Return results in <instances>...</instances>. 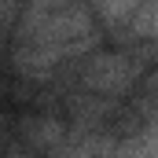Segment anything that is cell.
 Listing matches in <instances>:
<instances>
[{"instance_id":"5","label":"cell","mask_w":158,"mask_h":158,"mask_svg":"<svg viewBox=\"0 0 158 158\" xmlns=\"http://www.w3.org/2000/svg\"><path fill=\"white\" fill-rule=\"evenodd\" d=\"M132 15H136V22H132L136 37H143V40L155 37V0H143V4H140Z\"/></svg>"},{"instance_id":"6","label":"cell","mask_w":158,"mask_h":158,"mask_svg":"<svg viewBox=\"0 0 158 158\" xmlns=\"http://www.w3.org/2000/svg\"><path fill=\"white\" fill-rule=\"evenodd\" d=\"M140 4H143V0H99V11L118 22V19H132V11H136Z\"/></svg>"},{"instance_id":"2","label":"cell","mask_w":158,"mask_h":158,"mask_svg":"<svg viewBox=\"0 0 158 158\" xmlns=\"http://www.w3.org/2000/svg\"><path fill=\"white\" fill-rule=\"evenodd\" d=\"M132 77H136V70L125 55H96L81 70V85L92 96H118L132 85Z\"/></svg>"},{"instance_id":"1","label":"cell","mask_w":158,"mask_h":158,"mask_svg":"<svg viewBox=\"0 0 158 158\" xmlns=\"http://www.w3.org/2000/svg\"><path fill=\"white\" fill-rule=\"evenodd\" d=\"M96 48L92 19L70 0H33L22 26H19V52L15 66L26 77H44L59 63L77 59Z\"/></svg>"},{"instance_id":"3","label":"cell","mask_w":158,"mask_h":158,"mask_svg":"<svg viewBox=\"0 0 158 158\" xmlns=\"http://www.w3.org/2000/svg\"><path fill=\"white\" fill-rule=\"evenodd\" d=\"M22 132H26L30 147H44V151H52V147L66 136V125H63V121H52V118H40V121H26Z\"/></svg>"},{"instance_id":"7","label":"cell","mask_w":158,"mask_h":158,"mask_svg":"<svg viewBox=\"0 0 158 158\" xmlns=\"http://www.w3.org/2000/svg\"><path fill=\"white\" fill-rule=\"evenodd\" d=\"M4 158H30L26 151H11V155H4Z\"/></svg>"},{"instance_id":"4","label":"cell","mask_w":158,"mask_h":158,"mask_svg":"<svg viewBox=\"0 0 158 158\" xmlns=\"http://www.w3.org/2000/svg\"><path fill=\"white\" fill-rule=\"evenodd\" d=\"M114 158H155V132L151 129H143L136 140H129V143H121Z\"/></svg>"}]
</instances>
